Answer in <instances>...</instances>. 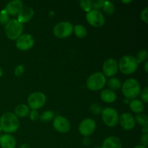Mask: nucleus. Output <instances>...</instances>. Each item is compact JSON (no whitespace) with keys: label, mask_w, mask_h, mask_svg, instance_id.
I'll list each match as a JSON object with an SVG mask.
<instances>
[{"label":"nucleus","mask_w":148,"mask_h":148,"mask_svg":"<svg viewBox=\"0 0 148 148\" xmlns=\"http://www.w3.org/2000/svg\"><path fill=\"white\" fill-rule=\"evenodd\" d=\"M20 126L18 117L12 112H6L0 118V128L6 133H13Z\"/></svg>","instance_id":"obj_1"},{"label":"nucleus","mask_w":148,"mask_h":148,"mask_svg":"<svg viewBox=\"0 0 148 148\" xmlns=\"http://www.w3.org/2000/svg\"><path fill=\"white\" fill-rule=\"evenodd\" d=\"M122 92L127 99H134L140 92V85L138 81L133 78L127 79L123 83Z\"/></svg>","instance_id":"obj_2"},{"label":"nucleus","mask_w":148,"mask_h":148,"mask_svg":"<svg viewBox=\"0 0 148 148\" xmlns=\"http://www.w3.org/2000/svg\"><path fill=\"white\" fill-rule=\"evenodd\" d=\"M118 67L120 71L126 75L132 74L137 70L138 67V63L134 56L130 55H126L120 59L118 64Z\"/></svg>","instance_id":"obj_3"},{"label":"nucleus","mask_w":148,"mask_h":148,"mask_svg":"<svg viewBox=\"0 0 148 148\" xmlns=\"http://www.w3.org/2000/svg\"><path fill=\"white\" fill-rule=\"evenodd\" d=\"M4 31L8 38L11 40H17L22 35L23 31V25L17 20L12 19L5 25Z\"/></svg>","instance_id":"obj_4"},{"label":"nucleus","mask_w":148,"mask_h":148,"mask_svg":"<svg viewBox=\"0 0 148 148\" xmlns=\"http://www.w3.org/2000/svg\"><path fill=\"white\" fill-rule=\"evenodd\" d=\"M106 82V79L105 75L101 72H95L88 78L86 85L90 90H99L105 86Z\"/></svg>","instance_id":"obj_5"},{"label":"nucleus","mask_w":148,"mask_h":148,"mask_svg":"<svg viewBox=\"0 0 148 148\" xmlns=\"http://www.w3.org/2000/svg\"><path fill=\"white\" fill-rule=\"evenodd\" d=\"M102 119L108 127H114L118 124L119 116L116 110L114 108L108 107L102 111Z\"/></svg>","instance_id":"obj_6"},{"label":"nucleus","mask_w":148,"mask_h":148,"mask_svg":"<svg viewBox=\"0 0 148 148\" xmlns=\"http://www.w3.org/2000/svg\"><path fill=\"white\" fill-rule=\"evenodd\" d=\"M73 32V25L67 21L60 22L53 27V34L56 37L63 38L70 36Z\"/></svg>","instance_id":"obj_7"},{"label":"nucleus","mask_w":148,"mask_h":148,"mask_svg":"<svg viewBox=\"0 0 148 148\" xmlns=\"http://www.w3.org/2000/svg\"><path fill=\"white\" fill-rule=\"evenodd\" d=\"M46 101V97L42 92H34L27 98V103L30 108L33 110H37L41 108Z\"/></svg>","instance_id":"obj_8"},{"label":"nucleus","mask_w":148,"mask_h":148,"mask_svg":"<svg viewBox=\"0 0 148 148\" xmlns=\"http://www.w3.org/2000/svg\"><path fill=\"white\" fill-rule=\"evenodd\" d=\"M87 21L94 27H101L105 23V17L101 12L97 10H90L87 12Z\"/></svg>","instance_id":"obj_9"},{"label":"nucleus","mask_w":148,"mask_h":148,"mask_svg":"<svg viewBox=\"0 0 148 148\" xmlns=\"http://www.w3.org/2000/svg\"><path fill=\"white\" fill-rule=\"evenodd\" d=\"M34 45V39L30 34H23L16 40V46L21 51H27Z\"/></svg>","instance_id":"obj_10"},{"label":"nucleus","mask_w":148,"mask_h":148,"mask_svg":"<svg viewBox=\"0 0 148 148\" xmlns=\"http://www.w3.org/2000/svg\"><path fill=\"white\" fill-rule=\"evenodd\" d=\"M96 127L95 121L92 119H85L79 125V131L83 136H89L94 132Z\"/></svg>","instance_id":"obj_11"},{"label":"nucleus","mask_w":148,"mask_h":148,"mask_svg":"<svg viewBox=\"0 0 148 148\" xmlns=\"http://www.w3.org/2000/svg\"><path fill=\"white\" fill-rule=\"evenodd\" d=\"M53 126L56 131L61 133L68 132L70 130V123L67 119L62 116H56L54 117Z\"/></svg>","instance_id":"obj_12"},{"label":"nucleus","mask_w":148,"mask_h":148,"mask_svg":"<svg viewBox=\"0 0 148 148\" xmlns=\"http://www.w3.org/2000/svg\"><path fill=\"white\" fill-rule=\"evenodd\" d=\"M118 63L113 58L106 59L103 65V71L107 77H112L118 72Z\"/></svg>","instance_id":"obj_13"},{"label":"nucleus","mask_w":148,"mask_h":148,"mask_svg":"<svg viewBox=\"0 0 148 148\" xmlns=\"http://www.w3.org/2000/svg\"><path fill=\"white\" fill-rule=\"evenodd\" d=\"M119 123L125 130H132L135 126V120L130 113H124L120 116Z\"/></svg>","instance_id":"obj_14"},{"label":"nucleus","mask_w":148,"mask_h":148,"mask_svg":"<svg viewBox=\"0 0 148 148\" xmlns=\"http://www.w3.org/2000/svg\"><path fill=\"white\" fill-rule=\"evenodd\" d=\"M23 7V1L20 0H13L7 3L5 10L10 15H16V14H18Z\"/></svg>","instance_id":"obj_15"},{"label":"nucleus","mask_w":148,"mask_h":148,"mask_svg":"<svg viewBox=\"0 0 148 148\" xmlns=\"http://www.w3.org/2000/svg\"><path fill=\"white\" fill-rule=\"evenodd\" d=\"M34 14V12L32 8L29 7H25L21 9L20 12L18 13V20L20 23H27L30 20Z\"/></svg>","instance_id":"obj_16"},{"label":"nucleus","mask_w":148,"mask_h":148,"mask_svg":"<svg viewBox=\"0 0 148 148\" xmlns=\"http://www.w3.org/2000/svg\"><path fill=\"white\" fill-rule=\"evenodd\" d=\"M0 146L1 148H15V139L11 134H3L0 137Z\"/></svg>","instance_id":"obj_17"},{"label":"nucleus","mask_w":148,"mask_h":148,"mask_svg":"<svg viewBox=\"0 0 148 148\" xmlns=\"http://www.w3.org/2000/svg\"><path fill=\"white\" fill-rule=\"evenodd\" d=\"M103 148H122V143L119 137L111 136L105 139L103 143Z\"/></svg>","instance_id":"obj_18"},{"label":"nucleus","mask_w":148,"mask_h":148,"mask_svg":"<svg viewBox=\"0 0 148 148\" xmlns=\"http://www.w3.org/2000/svg\"><path fill=\"white\" fill-rule=\"evenodd\" d=\"M101 98L106 103H113L116 98L114 91L110 89H105L101 92Z\"/></svg>","instance_id":"obj_19"},{"label":"nucleus","mask_w":148,"mask_h":148,"mask_svg":"<svg viewBox=\"0 0 148 148\" xmlns=\"http://www.w3.org/2000/svg\"><path fill=\"white\" fill-rule=\"evenodd\" d=\"M29 113H30L29 107L25 104H19L16 106L15 109H14V114L17 117L24 118L28 115Z\"/></svg>","instance_id":"obj_20"},{"label":"nucleus","mask_w":148,"mask_h":148,"mask_svg":"<svg viewBox=\"0 0 148 148\" xmlns=\"http://www.w3.org/2000/svg\"><path fill=\"white\" fill-rule=\"evenodd\" d=\"M130 107L133 112L137 113V114H140L141 112H143L145 108L143 102L137 99H133L130 103Z\"/></svg>","instance_id":"obj_21"},{"label":"nucleus","mask_w":148,"mask_h":148,"mask_svg":"<svg viewBox=\"0 0 148 148\" xmlns=\"http://www.w3.org/2000/svg\"><path fill=\"white\" fill-rule=\"evenodd\" d=\"M73 30L77 37L82 38H84L86 36L87 30L83 25H76L73 27Z\"/></svg>","instance_id":"obj_22"},{"label":"nucleus","mask_w":148,"mask_h":148,"mask_svg":"<svg viewBox=\"0 0 148 148\" xmlns=\"http://www.w3.org/2000/svg\"><path fill=\"white\" fill-rule=\"evenodd\" d=\"M108 87L110 88V90H117L120 89L121 87V81L116 77H113L111 78L108 81Z\"/></svg>","instance_id":"obj_23"},{"label":"nucleus","mask_w":148,"mask_h":148,"mask_svg":"<svg viewBox=\"0 0 148 148\" xmlns=\"http://www.w3.org/2000/svg\"><path fill=\"white\" fill-rule=\"evenodd\" d=\"M40 119L42 122L47 123L49 122L50 121H51L53 119H54V113L52 111H44L43 113H42L41 115L40 116Z\"/></svg>","instance_id":"obj_24"},{"label":"nucleus","mask_w":148,"mask_h":148,"mask_svg":"<svg viewBox=\"0 0 148 148\" xmlns=\"http://www.w3.org/2000/svg\"><path fill=\"white\" fill-rule=\"evenodd\" d=\"M103 10L104 12H106L108 14H111L114 12L115 10V7L114 4L112 2L108 1H104L103 6Z\"/></svg>","instance_id":"obj_25"},{"label":"nucleus","mask_w":148,"mask_h":148,"mask_svg":"<svg viewBox=\"0 0 148 148\" xmlns=\"http://www.w3.org/2000/svg\"><path fill=\"white\" fill-rule=\"evenodd\" d=\"M135 120L137 123H138L140 125L145 127L148 125V119L147 116L145 114H138L135 116Z\"/></svg>","instance_id":"obj_26"},{"label":"nucleus","mask_w":148,"mask_h":148,"mask_svg":"<svg viewBox=\"0 0 148 148\" xmlns=\"http://www.w3.org/2000/svg\"><path fill=\"white\" fill-rule=\"evenodd\" d=\"M148 56V53L147 50H145V49H142L140 51L138 52L137 55V62L138 64L142 63V62H144L145 61L147 60Z\"/></svg>","instance_id":"obj_27"},{"label":"nucleus","mask_w":148,"mask_h":148,"mask_svg":"<svg viewBox=\"0 0 148 148\" xmlns=\"http://www.w3.org/2000/svg\"><path fill=\"white\" fill-rule=\"evenodd\" d=\"M9 21H10L9 14L4 9L0 12V23L2 25H6Z\"/></svg>","instance_id":"obj_28"},{"label":"nucleus","mask_w":148,"mask_h":148,"mask_svg":"<svg viewBox=\"0 0 148 148\" xmlns=\"http://www.w3.org/2000/svg\"><path fill=\"white\" fill-rule=\"evenodd\" d=\"M79 4L82 10L86 11L87 12H89L92 8V4H91L90 0H82L79 1Z\"/></svg>","instance_id":"obj_29"},{"label":"nucleus","mask_w":148,"mask_h":148,"mask_svg":"<svg viewBox=\"0 0 148 148\" xmlns=\"http://www.w3.org/2000/svg\"><path fill=\"white\" fill-rule=\"evenodd\" d=\"M90 110L94 114H99L102 112V108L100 105L97 103H93L90 107Z\"/></svg>","instance_id":"obj_30"},{"label":"nucleus","mask_w":148,"mask_h":148,"mask_svg":"<svg viewBox=\"0 0 148 148\" xmlns=\"http://www.w3.org/2000/svg\"><path fill=\"white\" fill-rule=\"evenodd\" d=\"M91 4H92V7L93 10H98V9L102 8L103 6L104 1L103 0H94V1H91Z\"/></svg>","instance_id":"obj_31"},{"label":"nucleus","mask_w":148,"mask_h":148,"mask_svg":"<svg viewBox=\"0 0 148 148\" xmlns=\"http://www.w3.org/2000/svg\"><path fill=\"white\" fill-rule=\"evenodd\" d=\"M140 96H141L142 101L145 103H147L148 101V88L147 87L145 88L144 89L140 92Z\"/></svg>","instance_id":"obj_32"},{"label":"nucleus","mask_w":148,"mask_h":148,"mask_svg":"<svg viewBox=\"0 0 148 148\" xmlns=\"http://www.w3.org/2000/svg\"><path fill=\"white\" fill-rule=\"evenodd\" d=\"M140 17L145 23H148V7H145L140 14Z\"/></svg>","instance_id":"obj_33"},{"label":"nucleus","mask_w":148,"mask_h":148,"mask_svg":"<svg viewBox=\"0 0 148 148\" xmlns=\"http://www.w3.org/2000/svg\"><path fill=\"white\" fill-rule=\"evenodd\" d=\"M24 72V66L23 65H18L14 69V75L17 77H20L23 75Z\"/></svg>","instance_id":"obj_34"},{"label":"nucleus","mask_w":148,"mask_h":148,"mask_svg":"<svg viewBox=\"0 0 148 148\" xmlns=\"http://www.w3.org/2000/svg\"><path fill=\"white\" fill-rule=\"evenodd\" d=\"M39 114L37 110H32L30 112V119L31 121H35L38 119Z\"/></svg>","instance_id":"obj_35"},{"label":"nucleus","mask_w":148,"mask_h":148,"mask_svg":"<svg viewBox=\"0 0 148 148\" xmlns=\"http://www.w3.org/2000/svg\"><path fill=\"white\" fill-rule=\"evenodd\" d=\"M140 141H141V143H142L141 145L145 146V147H146V146L147 145V144H148V134L147 133H145V134H143V135L141 136V140H140Z\"/></svg>","instance_id":"obj_36"},{"label":"nucleus","mask_w":148,"mask_h":148,"mask_svg":"<svg viewBox=\"0 0 148 148\" xmlns=\"http://www.w3.org/2000/svg\"><path fill=\"white\" fill-rule=\"evenodd\" d=\"M143 132L145 133H147L148 132V125L147 126H145V127H143V129H142Z\"/></svg>","instance_id":"obj_37"},{"label":"nucleus","mask_w":148,"mask_h":148,"mask_svg":"<svg viewBox=\"0 0 148 148\" xmlns=\"http://www.w3.org/2000/svg\"><path fill=\"white\" fill-rule=\"evenodd\" d=\"M19 148H30V146L28 145H27V144H25H25L21 145L20 146V147H19Z\"/></svg>","instance_id":"obj_38"},{"label":"nucleus","mask_w":148,"mask_h":148,"mask_svg":"<svg viewBox=\"0 0 148 148\" xmlns=\"http://www.w3.org/2000/svg\"><path fill=\"white\" fill-rule=\"evenodd\" d=\"M147 65H148V62H146L145 64V70L146 72H147Z\"/></svg>","instance_id":"obj_39"},{"label":"nucleus","mask_w":148,"mask_h":148,"mask_svg":"<svg viewBox=\"0 0 148 148\" xmlns=\"http://www.w3.org/2000/svg\"><path fill=\"white\" fill-rule=\"evenodd\" d=\"M134 148H147V147H145L143 145H137L135 146Z\"/></svg>","instance_id":"obj_40"},{"label":"nucleus","mask_w":148,"mask_h":148,"mask_svg":"<svg viewBox=\"0 0 148 148\" xmlns=\"http://www.w3.org/2000/svg\"><path fill=\"white\" fill-rule=\"evenodd\" d=\"M2 75H3V70H2V69H1V68L0 67V77H1L2 76Z\"/></svg>","instance_id":"obj_41"},{"label":"nucleus","mask_w":148,"mask_h":148,"mask_svg":"<svg viewBox=\"0 0 148 148\" xmlns=\"http://www.w3.org/2000/svg\"><path fill=\"white\" fill-rule=\"evenodd\" d=\"M123 2H124V3H130V2H131V1H123Z\"/></svg>","instance_id":"obj_42"},{"label":"nucleus","mask_w":148,"mask_h":148,"mask_svg":"<svg viewBox=\"0 0 148 148\" xmlns=\"http://www.w3.org/2000/svg\"><path fill=\"white\" fill-rule=\"evenodd\" d=\"M93 148H103L102 147H98V146H97V147H93Z\"/></svg>","instance_id":"obj_43"},{"label":"nucleus","mask_w":148,"mask_h":148,"mask_svg":"<svg viewBox=\"0 0 148 148\" xmlns=\"http://www.w3.org/2000/svg\"><path fill=\"white\" fill-rule=\"evenodd\" d=\"M1 129L0 128V133H1Z\"/></svg>","instance_id":"obj_44"}]
</instances>
